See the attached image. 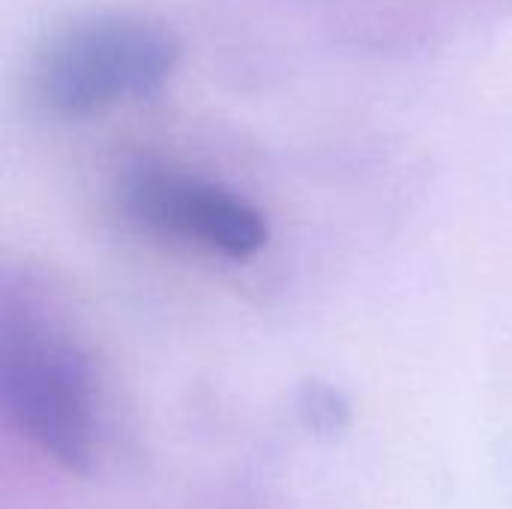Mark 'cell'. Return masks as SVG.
<instances>
[{"label": "cell", "instance_id": "1", "mask_svg": "<svg viewBox=\"0 0 512 509\" xmlns=\"http://www.w3.org/2000/svg\"><path fill=\"white\" fill-rule=\"evenodd\" d=\"M0 402L12 426L72 474L96 456V378L78 342L30 312L0 315Z\"/></svg>", "mask_w": 512, "mask_h": 509}, {"label": "cell", "instance_id": "2", "mask_svg": "<svg viewBox=\"0 0 512 509\" xmlns=\"http://www.w3.org/2000/svg\"><path fill=\"white\" fill-rule=\"evenodd\" d=\"M180 36L150 18L99 15L63 30L39 63V93L57 114L87 117L156 96L180 63Z\"/></svg>", "mask_w": 512, "mask_h": 509}, {"label": "cell", "instance_id": "3", "mask_svg": "<svg viewBox=\"0 0 512 509\" xmlns=\"http://www.w3.org/2000/svg\"><path fill=\"white\" fill-rule=\"evenodd\" d=\"M120 204L144 228L234 261L258 255L270 240L258 207L210 180L165 165L129 171L120 183Z\"/></svg>", "mask_w": 512, "mask_h": 509}, {"label": "cell", "instance_id": "4", "mask_svg": "<svg viewBox=\"0 0 512 509\" xmlns=\"http://www.w3.org/2000/svg\"><path fill=\"white\" fill-rule=\"evenodd\" d=\"M300 414L315 432H336L348 423V402L327 384H309L300 399Z\"/></svg>", "mask_w": 512, "mask_h": 509}]
</instances>
